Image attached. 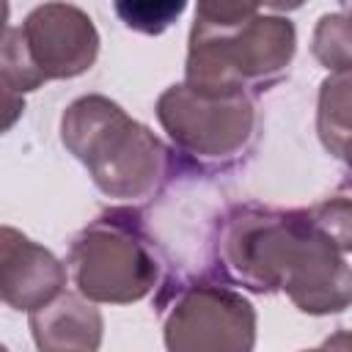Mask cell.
I'll return each mask as SVG.
<instances>
[{
  "mask_svg": "<svg viewBox=\"0 0 352 352\" xmlns=\"http://www.w3.org/2000/svg\"><path fill=\"white\" fill-rule=\"evenodd\" d=\"M352 209L327 198L311 209L236 206L220 231V267L258 294L283 292L311 316L341 314L352 302Z\"/></svg>",
  "mask_w": 352,
  "mask_h": 352,
  "instance_id": "cell-1",
  "label": "cell"
},
{
  "mask_svg": "<svg viewBox=\"0 0 352 352\" xmlns=\"http://www.w3.org/2000/svg\"><path fill=\"white\" fill-rule=\"evenodd\" d=\"M60 140L107 198H151L168 179L170 151L165 143L102 94L80 96L63 110Z\"/></svg>",
  "mask_w": 352,
  "mask_h": 352,
  "instance_id": "cell-2",
  "label": "cell"
},
{
  "mask_svg": "<svg viewBox=\"0 0 352 352\" xmlns=\"http://www.w3.org/2000/svg\"><path fill=\"white\" fill-rule=\"evenodd\" d=\"M297 50V30L286 16L253 14L236 28L192 22L184 82L201 94L228 96L278 82Z\"/></svg>",
  "mask_w": 352,
  "mask_h": 352,
  "instance_id": "cell-3",
  "label": "cell"
},
{
  "mask_svg": "<svg viewBox=\"0 0 352 352\" xmlns=\"http://www.w3.org/2000/svg\"><path fill=\"white\" fill-rule=\"evenodd\" d=\"M129 212H104L72 242L66 270L91 302L132 305L160 283V261Z\"/></svg>",
  "mask_w": 352,
  "mask_h": 352,
  "instance_id": "cell-4",
  "label": "cell"
},
{
  "mask_svg": "<svg viewBox=\"0 0 352 352\" xmlns=\"http://www.w3.org/2000/svg\"><path fill=\"white\" fill-rule=\"evenodd\" d=\"M154 110L170 143L198 160H231L256 135V104L250 94L214 96L176 82L160 94Z\"/></svg>",
  "mask_w": 352,
  "mask_h": 352,
  "instance_id": "cell-5",
  "label": "cell"
},
{
  "mask_svg": "<svg viewBox=\"0 0 352 352\" xmlns=\"http://www.w3.org/2000/svg\"><path fill=\"white\" fill-rule=\"evenodd\" d=\"M162 338L170 352H250L256 311L231 286L190 283L170 302Z\"/></svg>",
  "mask_w": 352,
  "mask_h": 352,
  "instance_id": "cell-6",
  "label": "cell"
},
{
  "mask_svg": "<svg viewBox=\"0 0 352 352\" xmlns=\"http://www.w3.org/2000/svg\"><path fill=\"white\" fill-rule=\"evenodd\" d=\"M22 36L44 80L80 77L99 55V30L94 19L63 0L36 6L22 22Z\"/></svg>",
  "mask_w": 352,
  "mask_h": 352,
  "instance_id": "cell-7",
  "label": "cell"
},
{
  "mask_svg": "<svg viewBox=\"0 0 352 352\" xmlns=\"http://www.w3.org/2000/svg\"><path fill=\"white\" fill-rule=\"evenodd\" d=\"M66 267L52 250L11 228L0 248V302L33 311L66 289Z\"/></svg>",
  "mask_w": 352,
  "mask_h": 352,
  "instance_id": "cell-8",
  "label": "cell"
},
{
  "mask_svg": "<svg viewBox=\"0 0 352 352\" xmlns=\"http://www.w3.org/2000/svg\"><path fill=\"white\" fill-rule=\"evenodd\" d=\"M28 322L36 346L44 352H94L102 344V314L80 292H58L28 311Z\"/></svg>",
  "mask_w": 352,
  "mask_h": 352,
  "instance_id": "cell-9",
  "label": "cell"
},
{
  "mask_svg": "<svg viewBox=\"0 0 352 352\" xmlns=\"http://www.w3.org/2000/svg\"><path fill=\"white\" fill-rule=\"evenodd\" d=\"M316 129L324 148L346 160V138H349V72L330 74L319 91V113Z\"/></svg>",
  "mask_w": 352,
  "mask_h": 352,
  "instance_id": "cell-10",
  "label": "cell"
},
{
  "mask_svg": "<svg viewBox=\"0 0 352 352\" xmlns=\"http://www.w3.org/2000/svg\"><path fill=\"white\" fill-rule=\"evenodd\" d=\"M0 82L22 96L47 82L28 52L22 28H6L0 33Z\"/></svg>",
  "mask_w": 352,
  "mask_h": 352,
  "instance_id": "cell-11",
  "label": "cell"
},
{
  "mask_svg": "<svg viewBox=\"0 0 352 352\" xmlns=\"http://www.w3.org/2000/svg\"><path fill=\"white\" fill-rule=\"evenodd\" d=\"M118 19L143 36L165 33L187 8V0H113Z\"/></svg>",
  "mask_w": 352,
  "mask_h": 352,
  "instance_id": "cell-12",
  "label": "cell"
},
{
  "mask_svg": "<svg viewBox=\"0 0 352 352\" xmlns=\"http://www.w3.org/2000/svg\"><path fill=\"white\" fill-rule=\"evenodd\" d=\"M311 50L327 72H333V74L349 72L352 55H349V22H346V16L344 14L322 16L316 30H314Z\"/></svg>",
  "mask_w": 352,
  "mask_h": 352,
  "instance_id": "cell-13",
  "label": "cell"
},
{
  "mask_svg": "<svg viewBox=\"0 0 352 352\" xmlns=\"http://www.w3.org/2000/svg\"><path fill=\"white\" fill-rule=\"evenodd\" d=\"M261 0H195V22L209 28H236L256 14Z\"/></svg>",
  "mask_w": 352,
  "mask_h": 352,
  "instance_id": "cell-14",
  "label": "cell"
},
{
  "mask_svg": "<svg viewBox=\"0 0 352 352\" xmlns=\"http://www.w3.org/2000/svg\"><path fill=\"white\" fill-rule=\"evenodd\" d=\"M22 113H25V99H22V94L6 88V85L0 82V135L8 132V129L22 118Z\"/></svg>",
  "mask_w": 352,
  "mask_h": 352,
  "instance_id": "cell-15",
  "label": "cell"
},
{
  "mask_svg": "<svg viewBox=\"0 0 352 352\" xmlns=\"http://www.w3.org/2000/svg\"><path fill=\"white\" fill-rule=\"evenodd\" d=\"M267 8H272V11H280V14H286V11H297V8H302L305 6V0H261Z\"/></svg>",
  "mask_w": 352,
  "mask_h": 352,
  "instance_id": "cell-16",
  "label": "cell"
},
{
  "mask_svg": "<svg viewBox=\"0 0 352 352\" xmlns=\"http://www.w3.org/2000/svg\"><path fill=\"white\" fill-rule=\"evenodd\" d=\"M8 14H11V6H8V0H0V33L8 28Z\"/></svg>",
  "mask_w": 352,
  "mask_h": 352,
  "instance_id": "cell-17",
  "label": "cell"
},
{
  "mask_svg": "<svg viewBox=\"0 0 352 352\" xmlns=\"http://www.w3.org/2000/svg\"><path fill=\"white\" fill-rule=\"evenodd\" d=\"M8 231H11V226H0V248H3V242L8 236Z\"/></svg>",
  "mask_w": 352,
  "mask_h": 352,
  "instance_id": "cell-18",
  "label": "cell"
}]
</instances>
